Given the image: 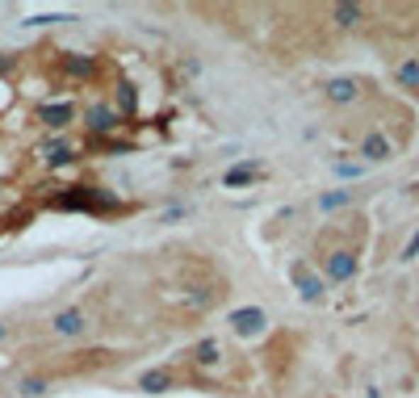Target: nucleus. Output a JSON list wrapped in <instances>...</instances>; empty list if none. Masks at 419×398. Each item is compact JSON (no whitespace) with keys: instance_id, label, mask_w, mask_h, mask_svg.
I'll return each mask as SVG.
<instances>
[{"instance_id":"f257e3e1","label":"nucleus","mask_w":419,"mask_h":398,"mask_svg":"<svg viewBox=\"0 0 419 398\" xmlns=\"http://www.w3.org/2000/svg\"><path fill=\"white\" fill-rule=\"evenodd\" d=\"M38 122L50 126V131H63L76 122V105L72 101H59V105H38Z\"/></svg>"},{"instance_id":"f03ea898","label":"nucleus","mask_w":419,"mask_h":398,"mask_svg":"<svg viewBox=\"0 0 419 398\" xmlns=\"http://www.w3.org/2000/svg\"><path fill=\"white\" fill-rule=\"evenodd\" d=\"M231 327H235V336H260V331H264V310H260V306L235 310V314H231Z\"/></svg>"},{"instance_id":"7ed1b4c3","label":"nucleus","mask_w":419,"mask_h":398,"mask_svg":"<svg viewBox=\"0 0 419 398\" xmlns=\"http://www.w3.org/2000/svg\"><path fill=\"white\" fill-rule=\"evenodd\" d=\"M118 122H122V118H118V109H113V105H93V109L84 114V126H89L93 134H109Z\"/></svg>"},{"instance_id":"20e7f679","label":"nucleus","mask_w":419,"mask_h":398,"mask_svg":"<svg viewBox=\"0 0 419 398\" xmlns=\"http://www.w3.org/2000/svg\"><path fill=\"white\" fill-rule=\"evenodd\" d=\"M327 277L331 281H352L357 277V256L352 252H331L327 256Z\"/></svg>"},{"instance_id":"39448f33","label":"nucleus","mask_w":419,"mask_h":398,"mask_svg":"<svg viewBox=\"0 0 419 398\" xmlns=\"http://www.w3.org/2000/svg\"><path fill=\"white\" fill-rule=\"evenodd\" d=\"M294 285H298V294H302L306 302H319V298H323V281H319L315 272H306L302 265H294Z\"/></svg>"},{"instance_id":"423d86ee","label":"nucleus","mask_w":419,"mask_h":398,"mask_svg":"<svg viewBox=\"0 0 419 398\" xmlns=\"http://www.w3.org/2000/svg\"><path fill=\"white\" fill-rule=\"evenodd\" d=\"M139 390H147V394H164V390H172V373H168V369H151V373H143Z\"/></svg>"},{"instance_id":"0eeeda50","label":"nucleus","mask_w":419,"mask_h":398,"mask_svg":"<svg viewBox=\"0 0 419 398\" xmlns=\"http://www.w3.org/2000/svg\"><path fill=\"white\" fill-rule=\"evenodd\" d=\"M361 155H365V160H373V164H377V160H390V138H386V134H365Z\"/></svg>"},{"instance_id":"6e6552de","label":"nucleus","mask_w":419,"mask_h":398,"mask_svg":"<svg viewBox=\"0 0 419 398\" xmlns=\"http://www.w3.org/2000/svg\"><path fill=\"white\" fill-rule=\"evenodd\" d=\"M327 101H335V105H348V101H357V80H348V76L331 80V84H327Z\"/></svg>"},{"instance_id":"1a4fd4ad","label":"nucleus","mask_w":419,"mask_h":398,"mask_svg":"<svg viewBox=\"0 0 419 398\" xmlns=\"http://www.w3.org/2000/svg\"><path fill=\"white\" fill-rule=\"evenodd\" d=\"M55 331H59V336H80V331H84V314H80V310H63V314L55 319Z\"/></svg>"},{"instance_id":"9d476101","label":"nucleus","mask_w":419,"mask_h":398,"mask_svg":"<svg viewBox=\"0 0 419 398\" xmlns=\"http://www.w3.org/2000/svg\"><path fill=\"white\" fill-rule=\"evenodd\" d=\"M331 17H335V26H344V30H348V26H361L365 9H361V4H335V9H331Z\"/></svg>"},{"instance_id":"9b49d317","label":"nucleus","mask_w":419,"mask_h":398,"mask_svg":"<svg viewBox=\"0 0 419 398\" xmlns=\"http://www.w3.org/2000/svg\"><path fill=\"white\" fill-rule=\"evenodd\" d=\"M193 360H197V365H218V340H201V344L193 348Z\"/></svg>"},{"instance_id":"f8f14e48","label":"nucleus","mask_w":419,"mask_h":398,"mask_svg":"<svg viewBox=\"0 0 419 398\" xmlns=\"http://www.w3.org/2000/svg\"><path fill=\"white\" fill-rule=\"evenodd\" d=\"M252 180H260V168H231V172L223 177V184L235 189V184H252Z\"/></svg>"},{"instance_id":"ddd939ff","label":"nucleus","mask_w":419,"mask_h":398,"mask_svg":"<svg viewBox=\"0 0 419 398\" xmlns=\"http://www.w3.org/2000/svg\"><path fill=\"white\" fill-rule=\"evenodd\" d=\"M398 80H403V89L407 92H419V63L415 59H407V63L398 67Z\"/></svg>"},{"instance_id":"4468645a","label":"nucleus","mask_w":419,"mask_h":398,"mask_svg":"<svg viewBox=\"0 0 419 398\" xmlns=\"http://www.w3.org/2000/svg\"><path fill=\"white\" fill-rule=\"evenodd\" d=\"M118 105H122V114H126V118L139 109V101H135V84H126V80L118 84Z\"/></svg>"},{"instance_id":"2eb2a0df","label":"nucleus","mask_w":419,"mask_h":398,"mask_svg":"<svg viewBox=\"0 0 419 398\" xmlns=\"http://www.w3.org/2000/svg\"><path fill=\"white\" fill-rule=\"evenodd\" d=\"M67 72H72V76H93L96 63L93 59H67Z\"/></svg>"},{"instance_id":"dca6fc26","label":"nucleus","mask_w":419,"mask_h":398,"mask_svg":"<svg viewBox=\"0 0 419 398\" xmlns=\"http://www.w3.org/2000/svg\"><path fill=\"white\" fill-rule=\"evenodd\" d=\"M348 197H352V193H348V189H340V193H327V197L319 201V206H323V210H335V206H344Z\"/></svg>"},{"instance_id":"f3484780","label":"nucleus","mask_w":419,"mask_h":398,"mask_svg":"<svg viewBox=\"0 0 419 398\" xmlns=\"http://www.w3.org/2000/svg\"><path fill=\"white\" fill-rule=\"evenodd\" d=\"M43 390H47V382H43V377H38V382H34V377H26V382H21V394H26V398L43 394Z\"/></svg>"},{"instance_id":"a211bd4d","label":"nucleus","mask_w":419,"mask_h":398,"mask_svg":"<svg viewBox=\"0 0 419 398\" xmlns=\"http://www.w3.org/2000/svg\"><path fill=\"white\" fill-rule=\"evenodd\" d=\"M415 252H419V231H415V235H411V243L403 248V260H415Z\"/></svg>"},{"instance_id":"6ab92c4d","label":"nucleus","mask_w":419,"mask_h":398,"mask_svg":"<svg viewBox=\"0 0 419 398\" xmlns=\"http://www.w3.org/2000/svg\"><path fill=\"white\" fill-rule=\"evenodd\" d=\"M335 172L340 177H361V168H352V164H335Z\"/></svg>"},{"instance_id":"aec40b11","label":"nucleus","mask_w":419,"mask_h":398,"mask_svg":"<svg viewBox=\"0 0 419 398\" xmlns=\"http://www.w3.org/2000/svg\"><path fill=\"white\" fill-rule=\"evenodd\" d=\"M4 336H9V327H4V323H0V340H4Z\"/></svg>"}]
</instances>
